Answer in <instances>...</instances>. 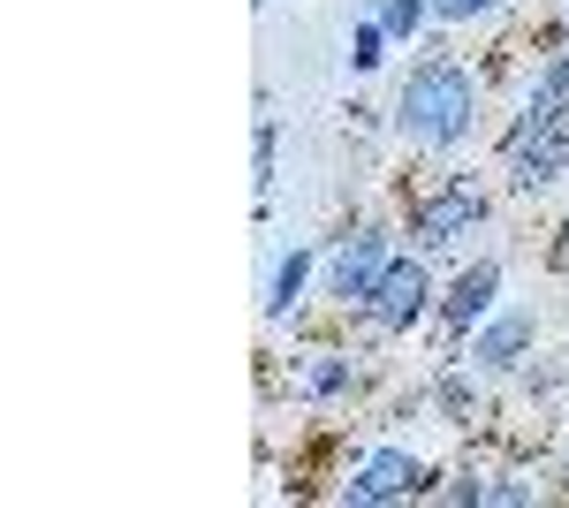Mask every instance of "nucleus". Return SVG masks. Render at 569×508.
<instances>
[{
  "instance_id": "nucleus-1",
  "label": "nucleus",
  "mask_w": 569,
  "mask_h": 508,
  "mask_svg": "<svg viewBox=\"0 0 569 508\" xmlns=\"http://www.w3.org/2000/svg\"><path fill=\"white\" fill-rule=\"evenodd\" d=\"M395 122H402L410 145H463L471 122H479V77L463 61H418L402 77Z\"/></svg>"
},
{
  "instance_id": "nucleus-2",
  "label": "nucleus",
  "mask_w": 569,
  "mask_h": 508,
  "mask_svg": "<svg viewBox=\"0 0 569 508\" xmlns=\"http://www.w3.org/2000/svg\"><path fill=\"white\" fill-rule=\"evenodd\" d=\"M555 175H569V122L517 114V129H509V182L517 190H547Z\"/></svg>"
},
{
  "instance_id": "nucleus-3",
  "label": "nucleus",
  "mask_w": 569,
  "mask_h": 508,
  "mask_svg": "<svg viewBox=\"0 0 569 508\" xmlns=\"http://www.w3.org/2000/svg\"><path fill=\"white\" fill-rule=\"evenodd\" d=\"M486 212V198L471 190V175H456V182H440L433 198H418L410 212V236H418V251H448V243H463L471 236V220Z\"/></svg>"
},
{
  "instance_id": "nucleus-4",
  "label": "nucleus",
  "mask_w": 569,
  "mask_h": 508,
  "mask_svg": "<svg viewBox=\"0 0 569 508\" xmlns=\"http://www.w3.org/2000/svg\"><path fill=\"white\" fill-rule=\"evenodd\" d=\"M395 266V243H388V228H365V236H350L342 251H335V273H327V289L342 303H372V289H380V273Z\"/></svg>"
},
{
  "instance_id": "nucleus-5",
  "label": "nucleus",
  "mask_w": 569,
  "mask_h": 508,
  "mask_svg": "<svg viewBox=\"0 0 569 508\" xmlns=\"http://www.w3.org/2000/svg\"><path fill=\"white\" fill-rule=\"evenodd\" d=\"M426 297H433L426 266H418V258H395L388 273H380V289H372V303H365V319H372L380 335H410V319L426 311Z\"/></svg>"
},
{
  "instance_id": "nucleus-6",
  "label": "nucleus",
  "mask_w": 569,
  "mask_h": 508,
  "mask_svg": "<svg viewBox=\"0 0 569 508\" xmlns=\"http://www.w3.org/2000/svg\"><path fill=\"white\" fill-rule=\"evenodd\" d=\"M426 486V464L410 456V448H380V456H365L357 478L342 486L350 501H402V494H418Z\"/></svg>"
},
{
  "instance_id": "nucleus-7",
  "label": "nucleus",
  "mask_w": 569,
  "mask_h": 508,
  "mask_svg": "<svg viewBox=\"0 0 569 508\" xmlns=\"http://www.w3.org/2000/svg\"><path fill=\"white\" fill-rule=\"evenodd\" d=\"M531 335H539L531 311H501V319H486L479 335H471V365H479V372H509V365L531 349Z\"/></svg>"
},
{
  "instance_id": "nucleus-8",
  "label": "nucleus",
  "mask_w": 569,
  "mask_h": 508,
  "mask_svg": "<svg viewBox=\"0 0 569 508\" xmlns=\"http://www.w3.org/2000/svg\"><path fill=\"white\" fill-rule=\"evenodd\" d=\"M493 289H501V266H493V258L463 266V273H456V289H448V303H440V319H448L456 335H471V327L486 319V303H493Z\"/></svg>"
},
{
  "instance_id": "nucleus-9",
  "label": "nucleus",
  "mask_w": 569,
  "mask_h": 508,
  "mask_svg": "<svg viewBox=\"0 0 569 508\" xmlns=\"http://www.w3.org/2000/svg\"><path fill=\"white\" fill-rule=\"evenodd\" d=\"M525 114L531 122H569V61L562 53L539 61V77H531V91H525Z\"/></svg>"
},
{
  "instance_id": "nucleus-10",
  "label": "nucleus",
  "mask_w": 569,
  "mask_h": 508,
  "mask_svg": "<svg viewBox=\"0 0 569 508\" xmlns=\"http://www.w3.org/2000/svg\"><path fill=\"white\" fill-rule=\"evenodd\" d=\"M305 273H311V258H305V251H289L281 266H273V289H266V319H289V311H297V297H305Z\"/></svg>"
},
{
  "instance_id": "nucleus-11",
  "label": "nucleus",
  "mask_w": 569,
  "mask_h": 508,
  "mask_svg": "<svg viewBox=\"0 0 569 508\" xmlns=\"http://www.w3.org/2000/svg\"><path fill=\"white\" fill-rule=\"evenodd\" d=\"M426 16H433V0H380V31L388 39H410Z\"/></svg>"
},
{
  "instance_id": "nucleus-12",
  "label": "nucleus",
  "mask_w": 569,
  "mask_h": 508,
  "mask_svg": "<svg viewBox=\"0 0 569 508\" xmlns=\"http://www.w3.org/2000/svg\"><path fill=\"white\" fill-rule=\"evenodd\" d=\"M305 387H311V395H342V387H350V357H327V365H311Z\"/></svg>"
},
{
  "instance_id": "nucleus-13",
  "label": "nucleus",
  "mask_w": 569,
  "mask_h": 508,
  "mask_svg": "<svg viewBox=\"0 0 569 508\" xmlns=\"http://www.w3.org/2000/svg\"><path fill=\"white\" fill-rule=\"evenodd\" d=\"M380 46H388V31H380V23H365V31H357V46H350V61H357V69H380V61H388Z\"/></svg>"
},
{
  "instance_id": "nucleus-14",
  "label": "nucleus",
  "mask_w": 569,
  "mask_h": 508,
  "mask_svg": "<svg viewBox=\"0 0 569 508\" xmlns=\"http://www.w3.org/2000/svg\"><path fill=\"white\" fill-rule=\"evenodd\" d=\"M440 23H471V16H493V0H433Z\"/></svg>"
},
{
  "instance_id": "nucleus-15",
  "label": "nucleus",
  "mask_w": 569,
  "mask_h": 508,
  "mask_svg": "<svg viewBox=\"0 0 569 508\" xmlns=\"http://www.w3.org/2000/svg\"><path fill=\"white\" fill-rule=\"evenodd\" d=\"M259 8H266V0H259Z\"/></svg>"
},
{
  "instance_id": "nucleus-16",
  "label": "nucleus",
  "mask_w": 569,
  "mask_h": 508,
  "mask_svg": "<svg viewBox=\"0 0 569 508\" xmlns=\"http://www.w3.org/2000/svg\"><path fill=\"white\" fill-rule=\"evenodd\" d=\"M562 236H569V228H562Z\"/></svg>"
}]
</instances>
